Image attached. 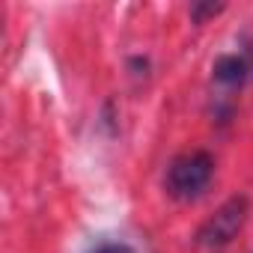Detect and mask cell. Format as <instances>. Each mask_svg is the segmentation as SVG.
Listing matches in <instances>:
<instances>
[{"mask_svg":"<svg viewBox=\"0 0 253 253\" xmlns=\"http://www.w3.org/2000/svg\"><path fill=\"white\" fill-rule=\"evenodd\" d=\"M250 214V200L244 194L229 197L211 217H206V223L197 229V244L203 250H223L226 244H232V238L244 229Z\"/></svg>","mask_w":253,"mask_h":253,"instance_id":"obj_2","label":"cell"},{"mask_svg":"<svg viewBox=\"0 0 253 253\" xmlns=\"http://www.w3.org/2000/svg\"><path fill=\"white\" fill-rule=\"evenodd\" d=\"M223 12V3H194L191 6V18L197 21V24H203L206 18H214V15H220Z\"/></svg>","mask_w":253,"mask_h":253,"instance_id":"obj_4","label":"cell"},{"mask_svg":"<svg viewBox=\"0 0 253 253\" xmlns=\"http://www.w3.org/2000/svg\"><path fill=\"white\" fill-rule=\"evenodd\" d=\"M247 78H250V60L244 54H220L211 66V81L226 92L241 89Z\"/></svg>","mask_w":253,"mask_h":253,"instance_id":"obj_3","label":"cell"},{"mask_svg":"<svg viewBox=\"0 0 253 253\" xmlns=\"http://www.w3.org/2000/svg\"><path fill=\"white\" fill-rule=\"evenodd\" d=\"M211 176H214L211 155L203 149H194V152H182L170 161L167 176H164V188L173 200L188 203V200H197L209 188Z\"/></svg>","mask_w":253,"mask_h":253,"instance_id":"obj_1","label":"cell"},{"mask_svg":"<svg viewBox=\"0 0 253 253\" xmlns=\"http://www.w3.org/2000/svg\"><path fill=\"white\" fill-rule=\"evenodd\" d=\"M89 253H137L131 244H125V241H101V244H95Z\"/></svg>","mask_w":253,"mask_h":253,"instance_id":"obj_5","label":"cell"}]
</instances>
